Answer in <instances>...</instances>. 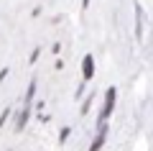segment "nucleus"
<instances>
[{
	"label": "nucleus",
	"instance_id": "0eeeda50",
	"mask_svg": "<svg viewBox=\"0 0 153 151\" xmlns=\"http://www.w3.org/2000/svg\"><path fill=\"white\" fill-rule=\"evenodd\" d=\"M33 95H36V80L28 85V92H26V105H31V100H33Z\"/></svg>",
	"mask_w": 153,
	"mask_h": 151
},
{
	"label": "nucleus",
	"instance_id": "423d86ee",
	"mask_svg": "<svg viewBox=\"0 0 153 151\" xmlns=\"http://www.w3.org/2000/svg\"><path fill=\"white\" fill-rule=\"evenodd\" d=\"M92 103H94V95H89L87 100L82 103V108H79V113H82V115H87V113H89V108H92Z\"/></svg>",
	"mask_w": 153,
	"mask_h": 151
},
{
	"label": "nucleus",
	"instance_id": "f257e3e1",
	"mask_svg": "<svg viewBox=\"0 0 153 151\" xmlns=\"http://www.w3.org/2000/svg\"><path fill=\"white\" fill-rule=\"evenodd\" d=\"M115 100H117V90H115V87H107L102 110H100V123H107V118L112 115V110H115Z\"/></svg>",
	"mask_w": 153,
	"mask_h": 151
},
{
	"label": "nucleus",
	"instance_id": "7ed1b4c3",
	"mask_svg": "<svg viewBox=\"0 0 153 151\" xmlns=\"http://www.w3.org/2000/svg\"><path fill=\"white\" fill-rule=\"evenodd\" d=\"M92 77H94V56L92 54H84V59H82V80L89 82Z\"/></svg>",
	"mask_w": 153,
	"mask_h": 151
},
{
	"label": "nucleus",
	"instance_id": "1a4fd4ad",
	"mask_svg": "<svg viewBox=\"0 0 153 151\" xmlns=\"http://www.w3.org/2000/svg\"><path fill=\"white\" fill-rule=\"evenodd\" d=\"M82 5H84V8H87V5H89V0H82Z\"/></svg>",
	"mask_w": 153,
	"mask_h": 151
},
{
	"label": "nucleus",
	"instance_id": "f03ea898",
	"mask_svg": "<svg viewBox=\"0 0 153 151\" xmlns=\"http://www.w3.org/2000/svg\"><path fill=\"white\" fill-rule=\"evenodd\" d=\"M107 128H110L107 123H100V125H97V136L92 138V143H89L87 151H100V149H102L105 141H107Z\"/></svg>",
	"mask_w": 153,
	"mask_h": 151
},
{
	"label": "nucleus",
	"instance_id": "39448f33",
	"mask_svg": "<svg viewBox=\"0 0 153 151\" xmlns=\"http://www.w3.org/2000/svg\"><path fill=\"white\" fill-rule=\"evenodd\" d=\"M69 136H71V128H69V125H61V131H59V143H66Z\"/></svg>",
	"mask_w": 153,
	"mask_h": 151
},
{
	"label": "nucleus",
	"instance_id": "20e7f679",
	"mask_svg": "<svg viewBox=\"0 0 153 151\" xmlns=\"http://www.w3.org/2000/svg\"><path fill=\"white\" fill-rule=\"evenodd\" d=\"M28 115H31V105H26V108L21 110V115H18V120H16V131H23V128H26Z\"/></svg>",
	"mask_w": 153,
	"mask_h": 151
},
{
	"label": "nucleus",
	"instance_id": "6e6552de",
	"mask_svg": "<svg viewBox=\"0 0 153 151\" xmlns=\"http://www.w3.org/2000/svg\"><path fill=\"white\" fill-rule=\"evenodd\" d=\"M5 77H8V67H5V69H0V82L5 80Z\"/></svg>",
	"mask_w": 153,
	"mask_h": 151
}]
</instances>
